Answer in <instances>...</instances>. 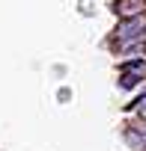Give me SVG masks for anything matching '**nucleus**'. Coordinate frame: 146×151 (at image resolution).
Here are the masks:
<instances>
[{"instance_id": "1", "label": "nucleus", "mask_w": 146, "mask_h": 151, "mask_svg": "<svg viewBox=\"0 0 146 151\" xmlns=\"http://www.w3.org/2000/svg\"><path fill=\"white\" fill-rule=\"evenodd\" d=\"M143 30H146V18L134 15V18H128L125 24H119V27H116V36H119V42H122V45H131L134 39H143Z\"/></svg>"}, {"instance_id": "2", "label": "nucleus", "mask_w": 146, "mask_h": 151, "mask_svg": "<svg viewBox=\"0 0 146 151\" xmlns=\"http://www.w3.org/2000/svg\"><path fill=\"white\" fill-rule=\"evenodd\" d=\"M140 9H143V0H116L113 3V12L122 18H134V15H140Z\"/></svg>"}, {"instance_id": "3", "label": "nucleus", "mask_w": 146, "mask_h": 151, "mask_svg": "<svg viewBox=\"0 0 146 151\" xmlns=\"http://www.w3.org/2000/svg\"><path fill=\"white\" fill-rule=\"evenodd\" d=\"M137 80H140L137 74H128V71H125V74H122V80H119V86H122V89H131V86H134Z\"/></svg>"}, {"instance_id": "4", "label": "nucleus", "mask_w": 146, "mask_h": 151, "mask_svg": "<svg viewBox=\"0 0 146 151\" xmlns=\"http://www.w3.org/2000/svg\"><path fill=\"white\" fill-rule=\"evenodd\" d=\"M137 110H140V116H146V98H140V101H137Z\"/></svg>"}]
</instances>
